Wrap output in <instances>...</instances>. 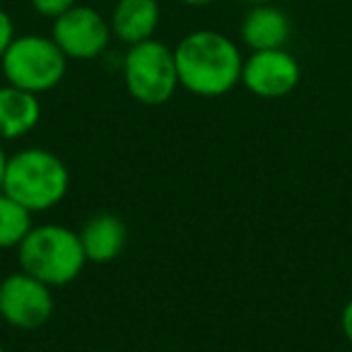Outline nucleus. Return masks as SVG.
Listing matches in <instances>:
<instances>
[{
	"label": "nucleus",
	"mask_w": 352,
	"mask_h": 352,
	"mask_svg": "<svg viewBox=\"0 0 352 352\" xmlns=\"http://www.w3.org/2000/svg\"><path fill=\"white\" fill-rule=\"evenodd\" d=\"M179 87L203 99L230 94L241 85L244 56L234 39L215 30L188 32L174 46Z\"/></svg>",
	"instance_id": "1"
},
{
	"label": "nucleus",
	"mask_w": 352,
	"mask_h": 352,
	"mask_svg": "<svg viewBox=\"0 0 352 352\" xmlns=\"http://www.w3.org/2000/svg\"><path fill=\"white\" fill-rule=\"evenodd\" d=\"M70 191V171L56 152L25 147L8 157L3 193L34 215L54 210Z\"/></svg>",
	"instance_id": "2"
},
{
	"label": "nucleus",
	"mask_w": 352,
	"mask_h": 352,
	"mask_svg": "<svg viewBox=\"0 0 352 352\" xmlns=\"http://www.w3.org/2000/svg\"><path fill=\"white\" fill-rule=\"evenodd\" d=\"M20 270L41 280L49 287H65L87 265V256L80 244V234L65 225L46 222L34 225L17 246Z\"/></svg>",
	"instance_id": "3"
},
{
	"label": "nucleus",
	"mask_w": 352,
	"mask_h": 352,
	"mask_svg": "<svg viewBox=\"0 0 352 352\" xmlns=\"http://www.w3.org/2000/svg\"><path fill=\"white\" fill-rule=\"evenodd\" d=\"M0 73L8 85L39 97L63 82L68 73V58L51 39V34H22L15 36L3 54Z\"/></svg>",
	"instance_id": "4"
},
{
	"label": "nucleus",
	"mask_w": 352,
	"mask_h": 352,
	"mask_svg": "<svg viewBox=\"0 0 352 352\" xmlns=\"http://www.w3.org/2000/svg\"><path fill=\"white\" fill-rule=\"evenodd\" d=\"M121 73L128 94L142 107H162L179 89L174 49L160 39L128 46Z\"/></svg>",
	"instance_id": "5"
},
{
	"label": "nucleus",
	"mask_w": 352,
	"mask_h": 352,
	"mask_svg": "<svg viewBox=\"0 0 352 352\" xmlns=\"http://www.w3.org/2000/svg\"><path fill=\"white\" fill-rule=\"evenodd\" d=\"M51 39L58 44L68 60L102 58L111 46V25L92 6H73L51 20Z\"/></svg>",
	"instance_id": "6"
},
{
	"label": "nucleus",
	"mask_w": 352,
	"mask_h": 352,
	"mask_svg": "<svg viewBox=\"0 0 352 352\" xmlns=\"http://www.w3.org/2000/svg\"><path fill=\"white\" fill-rule=\"evenodd\" d=\"M54 287L17 270L0 280V318L17 331H36L54 316Z\"/></svg>",
	"instance_id": "7"
},
{
	"label": "nucleus",
	"mask_w": 352,
	"mask_h": 352,
	"mask_svg": "<svg viewBox=\"0 0 352 352\" xmlns=\"http://www.w3.org/2000/svg\"><path fill=\"white\" fill-rule=\"evenodd\" d=\"M302 80L299 60L287 49L251 51L241 65V85L254 97L283 99L297 89Z\"/></svg>",
	"instance_id": "8"
},
{
	"label": "nucleus",
	"mask_w": 352,
	"mask_h": 352,
	"mask_svg": "<svg viewBox=\"0 0 352 352\" xmlns=\"http://www.w3.org/2000/svg\"><path fill=\"white\" fill-rule=\"evenodd\" d=\"M241 41L251 51H270L285 49L292 36V22L287 12L280 10L273 3L251 6V10L241 20Z\"/></svg>",
	"instance_id": "9"
},
{
	"label": "nucleus",
	"mask_w": 352,
	"mask_h": 352,
	"mask_svg": "<svg viewBox=\"0 0 352 352\" xmlns=\"http://www.w3.org/2000/svg\"><path fill=\"white\" fill-rule=\"evenodd\" d=\"M80 244L87 263H111L123 254L128 244V227L113 212H97L82 225Z\"/></svg>",
	"instance_id": "10"
},
{
	"label": "nucleus",
	"mask_w": 352,
	"mask_h": 352,
	"mask_svg": "<svg viewBox=\"0 0 352 352\" xmlns=\"http://www.w3.org/2000/svg\"><path fill=\"white\" fill-rule=\"evenodd\" d=\"M160 20L162 8L157 0H116L109 25H111L113 39L133 46L140 41L155 39Z\"/></svg>",
	"instance_id": "11"
},
{
	"label": "nucleus",
	"mask_w": 352,
	"mask_h": 352,
	"mask_svg": "<svg viewBox=\"0 0 352 352\" xmlns=\"http://www.w3.org/2000/svg\"><path fill=\"white\" fill-rule=\"evenodd\" d=\"M41 121V102L36 94L12 85H0V140H20Z\"/></svg>",
	"instance_id": "12"
},
{
	"label": "nucleus",
	"mask_w": 352,
	"mask_h": 352,
	"mask_svg": "<svg viewBox=\"0 0 352 352\" xmlns=\"http://www.w3.org/2000/svg\"><path fill=\"white\" fill-rule=\"evenodd\" d=\"M32 212L0 191V251L17 249L34 227Z\"/></svg>",
	"instance_id": "13"
},
{
	"label": "nucleus",
	"mask_w": 352,
	"mask_h": 352,
	"mask_svg": "<svg viewBox=\"0 0 352 352\" xmlns=\"http://www.w3.org/2000/svg\"><path fill=\"white\" fill-rule=\"evenodd\" d=\"M80 0H30L32 10L41 17H49V20H56L60 12L70 10L73 6H78Z\"/></svg>",
	"instance_id": "14"
},
{
	"label": "nucleus",
	"mask_w": 352,
	"mask_h": 352,
	"mask_svg": "<svg viewBox=\"0 0 352 352\" xmlns=\"http://www.w3.org/2000/svg\"><path fill=\"white\" fill-rule=\"evenodd\" d=\"M15 36V22H12L10 12L6 8H0V58H3V54L8 51V46L12 44Z\"/></svg>",
	"instance_id": "15"
},
{
	"label": "nucleus",
	"mask_w": 352,
	"mask_h": 352,
	"mask_svg": "<svg viewBox=\"0 0 352 352\" xmlns=\"http://www.w3.org/2000/svg\"><path fill=\"white\" fill-rule=\"evenodd\" d=\"M340 331H342V336H345V340L352 345V297L347 299L340 311Z\"/></svg>",
	"instance_id": "16"
},
{
	"label": "nucleus",
	"mask_w": 352,
	"mask_h": 352,
	"mask_svg": "<svg viewBox=\"0 0 352 352\" xmlns=\"http://www.w3.org/2000/svg\"><path fill=\"white\" fill-rule=\"evenodd\" d=\"M8 152L3 147V140H0V191H3V179H6V166H8Z\"/></svg>",
	"instance_id": "17"
},
{
	"label": "nucleus",
	"mask_w": 352,
	"mask_h": 352,
	"mask_svg": "<svg viewBox=\"0 0 352 352\" xmlns=\"http://www.w3.org/2000/svg\"><path fill=\"white\" fill-rule=\"evenodd\" d=\"M184 6H191V8H206V6H212V3H220V0H179Z\"/></svg>",
	"instance_id": "18"
},
{
	"label": "nucleus",
	"mask_w": 352,
	"mask_h": 352,
	"mask_svg": "<svg viewBox=\"0 0 352 352\" xmlns=\"http://www.w3.org/2000/svg\"><path fill=\"white\" fill-rule=\"evenodd\" d=\"M249 6H263V3H273V0H244Z\"/></svg>",
	"instance_id": "19"
},
{
	"label": "nucleus",
	"mask_w": 352,
	"mask_h": 352,
	"mask_svg": "<svg viewBox=\"0 0 352 352\" xmlns=\"http://www.w3.org/2000/svg\"><path fill=\"white\" fill-rule=\"evenodd\" d=\"M0 352H6V347H3V342H0Z\"/></svg>",
	"instance_id": "20"
},
{
	"label": "nucleus",
	"mask_w": 352,
	"mask_h": 352,
	"mask_svg": "<svg viewBox=\"0 0 352 352\" xmlns=\"http://www.w3.org/2000/svg\"><path fill=\"white\" fill-rule=\"evenodd\" d=\"M94 352H111V350H94Z\"/></svg>",
	"instance_id": "21"
},
{
	"label": "nucleus",
	"mask_w": 352,
	"mask_h": 352,
	"mask_svg": "<svg viewBox=\"0 0 352 352\" xmlns=\"http://www.w3.org/2000/svg\"><path fill=\"white\" fill-rule=\"evenodd\" d=\"M0 280H3V278H0Z\"/></svg>",
	"instance_id": "22"
}]
</instances>
